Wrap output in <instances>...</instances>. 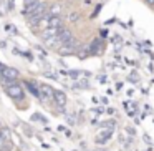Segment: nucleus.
Returning a JSON list of instances; mask_svg holds the SVG:
<instances>
[{
	"label": "nucleus",
	"instance_id": "nucleus-1",
	"mask_svg": "<svg viewBox=\"0 0 154 151\" xmlns=\"http://www.w3.org/2000/svg\"><path fill=\"white\" fill-rule=\"evenodd\" d=\"M0 73H2L4 81H7V83L17 81V78H18V71L12 67H5V65H0Z\"/></svg>",
	"mask_w": 154,
	"mask_h": 151
},
{
	"label": "nucleus",
	"instance_id": "nucleus-3",
	"mask_svg": "<svg viewBox=\"0 0 154 151\" xmlns=\"http://www.w3.org/2000/svg\"><path fill=\"white\" fill-rule=\"evenodd\" d=\"M57 40L60 42L61 45H66V47H71V45L75 43V38H73V35H71V32L65 27L60 28V32H58V35H57Z\"/></svg>",
	"mask_w": 154,
	"mask_h": 151
},
{
	"label": "nucleus",
	"instance_id": "nucleus-8",
	"mask_svg": "<svg viewBox=\"0 0 154 151\" xmlns=\"http://www.w3.org/2000/svg\"><path fill=\"white\" fill-rule=\"evenodd\" d=\"M146 2H147L149 5H152V7H154V0H146Z\"/></svg>",
	"mask_w": 154,
	"mask_h": 151
},
{
	"label": "nucleus",
	"instance_id": "nucleus-5",
	"mask_svg": "<svg viewBox=\"0 0 154 151\" xmlns=\"http://www.w3.org/2000/svg\"><path fill=\"white\" fill-rule=\"evenodd\" d=\"M47 27H51V28H57V30H60L61 27H63V20H61L58 15H53V17L48 18V25Z\"/></svg>",
	"mask_w": 154,
	"mask_h": 151
},
{
	"label": "nucleus",
	"instance_id": "nucleus-6",
	"mask_svg": "<svg viewBox=\"0 0 154 151\" xmlns=\"http://www.w3.org/2000/svg\"><path fill=\"white\" fill-rule=\"evenodd\" d=\"M8 140V131L7 130H0V149L5 148V143Z\"/></svg>",
	"mask_w": 154,
	"mask_h": 151
},
{
	"label": "nucleus",
	"instance_id": "nucleus-4",
	"mask_svg": "<svg viewBox=\"0 0 154 151\" xmlns=\"http://www.w3.org/2000/svg\"><path fill=\"white\" fill-rule=\"evenodd\" d=\"M53 103H57L58 106H65L66 105V95L61 90H53Z\"/></svg>",
	"mask_w": 154,
	"mask_h": 151
},
{
	"label": "nucleus",
	"instance_id": "nucleus-7",
	"mask_svg": "<svg viewBox=\"0 0 154 151\" xmlns=\"http://www.w3.org/2000/svg\"><path fill=\"white\" fill-rule=\"evenodd\" d=\"M35 2H38V0H23V5L27 7V5H32V4H35Z\"/></svg>",
	"mask_w": 154,
	"mask_h": 151
},
{
	"label": "nucleus",
	"instance_id": "nucleus-2",
	"mask_svg": "<svg viewBox=\"0 0 154 151\" xmlns=\"http://www.w3.org/2000/svg\"><path fill=\"white\" fill-rule=\"evenodd\" d=\"M7 93L8 96L12 98V100H23V90H22L20 85H17L15 81H12V83H7Z\"/></svg>",
	"mask_w": 154,
	"mask_h": 151
}]
</instances>
